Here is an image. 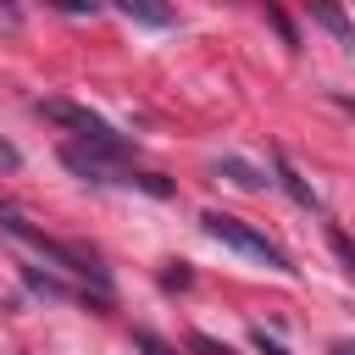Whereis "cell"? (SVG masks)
<instances>
[{"label": "cell", "mask_w": 355, "mask_h": 355, "mask_svg": "<svg viewBox=\"0 0 355 355\" xmlns=\"http://www.w3.org/2000/svg\"><path fill=\"white\" fill-rule=\"evenodd\" d=\"M327 244H333V255H338V261H344V272H349V277H355V244H349V239H344V227H333V222H327Z\"/></svg>", "instance_id": "obj_11"}, {"label": "cell", "mask_w": 355, "mask_h": 355, "mask_svg": "<svg viewBox=\"0 0 355 355\" xmlns=\"http://www.w3.org/2000/svg\"><path fill=\"white\" fill-rule=\"evenodd\" d=\"M133 344H139V349H144V355H172V349H166V344H161V338H155V333H133Z\"/></svg>", "instance_id": "obj_16"}, {"label": "cell", "mask_w": 355, "mask_h": 355, "mask_svg": "<svg viewBox=\"0 0 355 355\" xmlns=\"http://www.w3.org/2000/svg\"><path fill=\"white\" fill-rule=\"evenodd\" d=\"M39 111L50 116V122H61V128H72L83 144H100V150H111V155H128V139L105 122V116H94L89 105H72V100H39Z\"/></svg>", "instance_id": "obj_3"}, {"label": "cell", "mask_w": 355, "mask_h": 355, "mask_svg": "<svg viewBox=\"0 0 355 355\" xmlns=\"http://www.w3.org/2000/svg\"><path fill=\"white\" fill-rule=\"evenodd\" d=\"M272 172H277V183H283V194H288L294 205H305V211H322L316 189H311V183H305V178H300L294 166H288V155H283V150H272Z\"/></svg>", "instance_id": "obj_5"}, {"label": "cell", "mask_w": 355, "mask_h": 355, "mask_svg": "<svg viewBox=\"0 0 355 355\" xmlns=\"http://www.w3.org/2000/svg\"><path fill=\"white\" fill-rule=\"evenodd\" d=\"M0 227H6V233H17L22 244H33L39 255H50L55 266H67V272H78V277H94V283H100V294L111 288V272H105V261H100L89 244H61V239L39 233V227H33V222H28V216H22L11 200H0Z\"/></svg>", "instance_id": "obj_1"}, {"label": "cell", "mask_w": 355, "mask_h": 355, "mask_svg": "<svg viewBox=\"0 0 355 355\" xmlns=\"http://www.w3.org/2000/svg\"><path fill=\"white\" fill-rule=\"evenodd\" d=\"M189 349H194V355H233V349H227L222 338H211V333H194V338H189Z\"/></svg>", "instance_id": "obj_12"}, {"label": "cell", "mask_w": 355, "mask_h": 355, "mask_svg": "<svg viewBox=\"0 0 355 355\" xmlns=\"http://www.w3.org/2000/svg\"><path fill=\"white\" fill-rule=\"evenodd\" d=\"M116 11H122L128 22H144V28H172V22H178V11H172L166 0H116Z\"/></svg>", "instance_id": "obj_7"}, {"label": "cell", "mask_w": 355, "mask_h": 355, "mask_svg": "<svg viewBox=\"0 0 355 355\" xmlns=\"http://www.w3.org/2000/svg\"><path fill=\"white\" fill-rule=\"evenodd\" d=\"M327 355H355V338H333V344H327Z\"/></svg>", "instance_id": "obj_17"}, {"label": "cell", "mask_w": 355, "mask_h": 355, "mask_svg": "<svg viewBox=\"0 0 355 355\" xmlns=\"http://www.w3.org/2000/svg\"><path fill=\"white\" fill-rule=\"evenodd\" d=\"M250 344H255L261 355H288V349H283L277 338H266V327H255V333H250Z\"/></svg>", "instance_id": "obj_14"}, {"label": "cell", "mask_w": 355, "mask_h": 355, "mask_svg": "<svg viewBox=\"0 0 355 355\" xmlns=\"http://www.w3.org/2000/svg\"><path fill=\"white\" fill-rule=\"evenodd\" d=\"M266 22H272V28H277V39H283V44H288V50H294V44H300V33H294V22H288V17H283V6H277V0H266Z\"/></svg>", "instance_id": "obj_10"}, {"label": "cell", "mask_w": 355, "mask_h": 355, "mask_svg": "<svg viewBox=\"0 0 355 355\" xmlns=\"http://www.w3.org/2000/svg\"><path fill=\"white\" fill-rule=\"evenodd\" d=\"M211 172L216 178H227V183H239V189H261L266 178L250 166V161H239V155H222V161H211Z\"/></svg>", "instance_id": "obj_8"}, {"label": "cell", "mask_w": 355, "mask_h": 355, "mask_svg": "<svg viewBox=\"0 0 355 355\" xmlns=\"http://www.w3.org/2000/svg\"><path fill=\"white\" fill-rule=\"evenodd\" d=\"M200 227H205L216 244H227V250H239V255H250V261H266L272 272H294V266H288V255H283V250H277V244H272L261 227H250L244 216H227V211H205V216H200Z\"/></svg>", "instance_id": "obj_2"}, {"label": "cell", "mask_w": 355, "mask_h": 355, "mask_svg": "<svg viewBox=\"0 0 355 355\" xmlns=\"http://www.w3.org/2000/svg\"><path fill=\"white\" fill-rule=\"evenodd\" d=\"M17 166H22V155H17V144L0 133V172H17Z\"/></svg>", "instance_id": "obj_15"}, {"label": "cell", "mask_w": 355, "mask_h": 355, "mask_svg": "<svg viewBox=\"0 0 355 355\" xmlns=\"http://www.w3.org/2000/svg\"><path fill=\"white\" fill-rule=\"evenodd\" d=\"M61 166H72V172L89 178V183H128L122 155H111V150H100V144H61Z\"/></svg>", "instance_id": "obj_4"}, {"label": "cell", "mask_w": 355, "mask_h": 355, "mask_svg": "<svg viewBox=\"0 0 355 355\" xmlns=\"http://www.w3.org/2000/svg\"><path fill=\"white\" fill-rule=\"evenodd\" d=\"M305 6H311V17H316V22H322L344 50H355V22L344 17V6H338V0H305Z\"/></svg>", "instance_id": "obj_6"}, {"label": "cell", "mask_w": 355, "mask_h": 355, "mask_svg": "<svg viewBox=\"0 0 355 355\" xmlns=\"http://www.w3.org/2000/svg\"><path fill=\"white\" fill-rule=\"evenodd\" d=\"M22 283H28L33 294H44V300H78L61 277H44V272H33V266H22Z\"/></svg>", "instance_id": "obj_9"}, {"label": "cell", "mask_w": 355, "mask_h": 355, "mask_svg": "<svg viewBox=\"0 0 355 355\" xmlns=\"http://www.w3.org/2000/svg\"><path fill=\"white\" fill-rule=\"evenodd\" d=\"M44 6H55V11H67V17H94L100 0H44Z\"/></svg>", "instance_id": "obj_13"}]
</instances>
